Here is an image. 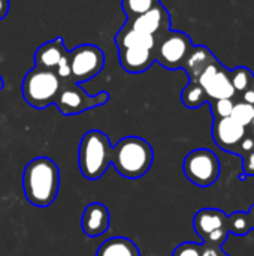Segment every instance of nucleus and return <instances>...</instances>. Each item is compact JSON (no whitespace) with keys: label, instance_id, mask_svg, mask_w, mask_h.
<instances>
[{"label":"nucleus","instance_id":"f8f14e48","mask_svg":"<svg viewBox=\"0 0 254 256\" xmlns=\"http://www.w3.org/2000/svg\"><path fill=\"white\" fill-rule=\"evenodd\" d=\"M111 225L109 210L100 202H91L85 207L81 218V228L87 237L96 238L103 236Z\"/></svg>","mask_w":254,"mask_h":256},{"label":"nucleus","instance_id":"473e14b6","mask_svg":"<svg viewBox=\"0 0 254 256\" xmlns=\"http://www.w3.org/2000/svg\"><path fill=\"white\" fill-rule=\"evenodd\" d=\"M220 256H228V255H226V254H225V252H223V254H222V255H220Z\"/></svg>","mask_w":254,"mask_h":256},{"label":"nucleus","instance_id":"423d86ee","mask_svg":"<svg viewBox=\"0 0 254 256\" xmlns=\"http://www.w3.org/2000/svg\"><path fill=\"white\" fill-rule=\"evenodd\" d=\"M109 100L108 92H100L97 94H88L84 92L79 84L73 80L63 81L61 90L55 99V106L63 116H76L84 111L93 110L96 106H102Z\"/></svg>","mask_w":254,"mask_h":256},{"label":"nucleus","instance_id":"dca6fc26","mask_svg":"<svg viewBox=\"0 0 254 256\" xmlns=\"http://www.w3.org/2000/svg\"><path fill=\"white\" fill-rule=\"evenodd\" d=\"M217 60L214 57V54L204 45H196L193 46V50L190 51L186 63L183 64V69L186 70V74L189 75L190 81H196L199 78V75L214 62Z\"/></svg>","mask_w":254,"mask_h":256},{"label":"nucleus","instance_id":"4be33fe9","mask_svg":"<svg viewBox=\"0 0 254 256\" xmlns=\"http://www.w3.org/2000/svg\"><path fill=\"white\" fill-rule=\"evenodd\" d=\"M156 3H157V0H121V6H123V10L127 16V20L147 12Z\"/></svg>","mask_w":254,"mask_h":256},{"label":"nucleus","instance_id":"4468645a","mask_svg":"<svg viewBox=\"0 0 254 256\" xmlns=\"http://www.w3.org/2000/svg\"><path fill=\"white\" fill-rule=\"evenodd\" d=\"M118 50V62L121 68L129 74H142L148 70L154 58V50L148 48H117Z\"/></svg>","mask_w":254,"mask_h":256},{"label":"nucleus","instance_id":"7ed1b4c3","mask_svg":"<svg viewBox=\"0 0 254 256\" xmlns=\"http://www.w3.org/2000/svg\"><path fill=\"white\" fill-rule=\"evenodd\" d=\"M112 146L109 138L97 129L88 130L79 142L78 164L81 174L88 180L100 178L111 165Z\"/></svg>","mask_w":254,"mask_h":256},{"label":"nucleus","instance_id":"0eeeda50","mask_svg":"<svg viewBox=\"0 0 254 256\" xmlns=\"http://www.w3.org/2000/svg\"><path fill=\"white\" fill-rule=\"evenodd\" d=\"M183 171L195 186L210 188L220 177V160L211 150L196 148L184 158Z\"/></svg>","mask_w":254,"mask_h":256},{"label":"nucleus","instance_id":"9b49d317","mask_svg":"<svg viewBox=\"0 0 254 256\" xmlns=\"http://www.w3.org/2000/svg\"><path fill=\"white\" fill-rule=\"evenodd\" d=\"M126 24L133 30H138L145 34H151L157 39L160 34L171 30V15L166 10V8L160 2H157L147 12L135 18H129Z\"/></svg>","mask_w":254,"mask_h":256},{"label":"nucleus","instance_id":"6ab92c4d","mask_svg":"<svg viewBox=\"0 0 254 256\" xmlns=\"http://www.w3.org/2000/svg\"><path fill=\"white\" fill-rule=\"evenodd\" d=\"M181 100L187 108L195 110V108L202 106L205 102H208V98H207L204 88L196 81H190L181 93Z\"/></svg>","mask_w":254,"mask_h":256},{"label":"nucleus","instance_id":"c756f323","mask_svg":"<svg viewBox=\"0 0 254 256\" xmlns=\"http://www.w3.org/2000/svg\"><path fill=\"white\" fill-rule=\"evenodd\" d=\"M9 12V0H0V20H3Z\"/></svg>","mask_w":254,"mask_h":256},{"label":"nucleus","instance_id":"6e6552de","mask_svg":"<svg viewBox=\"0 0 254 256\" xmlns=\"http://www.w3.org/2000/svg\"><path fill=\"white\" fill-rule=\"evenodd\" d=\"M70 57V78L79 84L91 80L102 72L105 66L103 51L93 44H82L69 51Z\"/></svg>","mask_w":254,"mask_h":256},{"label":"nucleus","instance_id":"9d476101","mask_svg":"<svg viewBox=\"0 0 254 256\" xmlns=\"http://www.w3.org/2000/svg\"><path fill=\"white\" fill-rule=\"evenodd\" d=\"M196 82L204 88L208 100L232 99L235 96V88L231 81V70L226 69L219 60H214L196 80Z\"/></svg>","mask_w":254,"mask_h":256},{"label":"nucleus","instance_id":"a878e982","mask_svg":"<svg viewBox=\"0 0 254 256\" xmlns=\"http://www.w3.org/2000/svg\"><path fill=\"white\" fill-rule=\"evenodd\" d=\"M244 171L247 176H254V150L247 153L244 159Z\"/></svg>","mask_w":254,"mask_h":256},{"label":"nucleus","instance_id":"2eb2a0df","mask_svg":"<svg viewBox=\"0 0 254 256\" xmlns=\"http://www.w3.org/2000/svg\"><path fill=\"white\" fill-rule=\"evenodd\" d=\"M67 52L69 51L66 50L64 40L61 38H55L52 40H48V42L42 44L36 50V52H34V66L42 68V69L55 70L60 60Z\"/></svg>","mask_w":254,"mask_h":256},{"label":"nucleus","instance_id":"1a4fd4ad","mask_svg":"<svg viewBox=\"0 0 254 256\" xmlns=\"http://www.w3.org/2000/svg\"><path fill=\"white\" fill-rule=\"evenodd\" d=\"M193 228L205 246L220 248L229 237L228 214L217 208H202L195 214Z\"/></svg>","mask_w":254,"mask_h":256},{"label":"nucleus","instance_id":"f3484780","mask_svg":"<svg viewBox=\"0 0 254 256\" xmlns=\"http://www.w3.org/2000/svg\"><path fill=\"white\" fill-rule=\"evenodd\" d=\"M115 45L117 48H148L154 50L156 46V38L151 34L141 33L138 30H133L127 24H124L118 33L115 34Z\"/></svg>","mask_w":254,"mask_h":256},{"label":"nucleus","instance_id":"393cba45","mask_svg":"<svg viewBox=\"0 0 254 256\" xmlns=\"http://www.w3.org/2000/svg\"><path fill=\"white\" fill-rule=\"evenodd\" d=\"M172 256H202V244L193 242L181 243L180 246L175 248Z\"/></svg>","mask_w":254,"mask_h":256},{"label":"nucleus","instance_id":"c85d7f7f","mask_svg":"<svg viewBox=\"0 0 254 256\" xmlns=\"http://www.w3.org/2000/svg\"><path fill=\"white\" fill-rule=\"evenodd\" d=\"M243 99H244V102L246 104H249V105H254V88H249V90H246L244 93H243Z\"/></svg>","mask_w":254,"mask_h":256},{"label":"nucleus","instance_id":"39448f33","mask_svg":"<svg viewBox=\"0 0 254 256\" xmlns=\"http://www.w3.org/2000/svg\"><path fill=\"white\" fill-rule=\"evenodd\" d=\"M193 46L192 39L186 33L168 30L156 39L154 58L163 68L175 70L183 68Z\"/></svg>","mask_w":254,"mask_h":256},{"label":"nucleus","instance_id":"2f4dec72","mask_svg":"<svg viewBox=\"0 0 254 256\" xmlns=\"http://www.w3.org/2000/svg\"><path fill=\"white\" fill-rule=\"evenodd\" d=\"M3 86H4V82H3V78H1V75H0V90L3 88Z\"/></svg>","mask_w":254,"mask_h":256},{"label":"nucleus","instance_id":"7c9ffc66","mask_svg":"<svg viewBox=\"0 0 254 256\" xmlns=\"http://www.w3.org/2000/svg\"><path fill=\"white\" fill-rule=\"evenodd\" d=\"M249 218H250V222H252V230H254V204L252 206L250 212H249Z\"/></svg>","mask_w":254,"mask_h":256},{"label":"nucleus","instance_id":"a211bd4d","mask_svg":"<svg viewBox=\"0 0 254 256\" xmlns=\"http://www.w3.org/2000/svg\"><path fill=\"white\" fill-rule=\"evenodd\" d=\"M96 256H141V252L135 242L126 237H114L109 240H105Z\"/></svg>","mask_w":254,"mask_h":256},{"label":"nucleus","instance_id":"ddd939ff","mask_svg":"<svg viewBox=\"0 0 254 256\" xmlns=\"http://www.w3.org/2000/svg\"><path fill=\"white\" fill-rule=\"evenodd\" d=\"M213 136L216 144L226 152H234L237 146L243 141L246 136V128L237 123L234 118H219L214 120L213 126Z\"/></svg>","mask_w":254,"mask_h":256},{"label":"nucleus","instance_id":"20e7f679","mask_svg":"<svg viewBox=\"0 0 254 256\" xmlns=\"http://www.w3.org/2000/svg\"><path fill=\"white\" fill-rule=\"evenodd\" d=\"M61 86L63 81L57 76L54 70L34 66L22 78L21 93L24 100L30 106L36 110H43L55 104Z\"/></svg>","mask_w":254,"mask_h":256},{"label":"nucleus","instance_id":"5701e85b","mask_svg":"<svg viewBox=\"0 0 254 256\" xmlns=\"http://www.w3.org/2000/svg\"><path fill=\"white\" fill-rule=\"evenodd\" d=\"M231 118H234L241 126L247 128L249 124H252L254 118V105H249L246 102L235 104L232 114H231Z\"/></svg>","mask_w":254,"mask_h":256},{"label":"nucleus","instance_id":"f257e3e1","mask_svg":"<svg viewBox=\"0 0 254 256\" xmlns=\"http://www.w3.org/2000/svg\"><path fill=\"white\" fill-rule=\"evenodd\" d=\"M60 189V170L57 164L45 156L31 159L22 171V192L34 207L51 206Z\"/></svg>","mask_w":254,"mask_h":256},{"label":"nucleus","instance_id":"aec40b11","mask_svg":"<svg viewBox=\"0 0 254 256\" xmlns=\"http://www.w3.org/2000/svg\"><path fill=\"white\" fill-rule=\"evenodd\" d=\"M228 226L229 232L235 236H247L252 231V222L249 218V213L237 212L231 216H228Z\"/></svg>","mask_w":254,"mask_h":256},{"label":"nucleus","instance_id":"b1692460","mask_svg":"<svg viewBox=\"0 0 254 256\" xmlns=\"http://www.w3.org/2000/svg\"><path fill=\"white\" fill-rule=\"evenodd\" d=\"M234 100L232 99H219V100H211V111L214 116V120L219 118H226L231 117L232 110H234Z\"/></svg>","mask_w":254,"mask_h":256},{"label":"nucleus","instance_id":"bb28decb","mask_svg":"<svg viewBox=\"0 0 254 256\" xmlns=\"http://www.w3.org/2000/svg\"><path fill=\"white\" fill-rule=\"evenodd\" d=\"M240 148L243 153H250L254 150V140L250 136H244L243 141L240 142Z\"/></svg>","mask_w":254,"mask_h":256},{"label":"nucleus","instance_id":"c9c22d12","mask_svg":"<svg viewBox=\"0 0 254 256\" xmlns=\"http://www.w3.org/2000/svg\"><path fill=\"white\" fill-rule=\"evenodd\" d=\"M157 2H160V0H157Z\"/></svg>","mask_w":254,"mask_h":256},{"label":"nucleus","instance_id":"f03ea898","mask_svg":"<svg viewBox=\"0 0 254 256\" xmlns=\"http://www.w3.org/2000/svg\"><path fill=\"white\" fill-rule=\"evenodd\" d=\"M154 160V152L148 141L139 136H124L112 147L111 165L129 180L144 177Z\"/></svg>","mask_w":254,"mask_h":256},{"label":"nucleus","instance_id":"cd10ccee","mask_svg":"<svg viewBox=\"0 0 254 256\" xmlns=\"http://www.w3.org/2000/svg\"><path fill=\"white\" fill-rule=\"evenodd\" d=\"M223 254L220 248H213V246H205L202 244V256H220Z\"/></svg>","mask_w":254,"mask_h":256},{"label":"nucleus","instance_id":"f704fd0d","mask_svg":"<svg viewBox=\"0 0 254 256\" xmlns=\"http://www.w3.org/2000/svg\"><path fill=\"white\" fill-rule=\"evenodd\" d=\"M252 124H253V126H254V118H253V122H252Z\"/></svg>","mask_w":254,"mask_h":256},{"label":"nucleus","instance_id":"72a5a7b5","mask_svg":"<svg viewBox=\"0 0 254 256\" xmlns=\"http://www.w3.org/2000/svg\"><path fill=\"white\" fill-rule=\"evenodd\" d=\"M252 88H254V80H253V84H252Z\"/></svg>","mask_w":254,"mask_h":256},{"label":"nucleus","instance_id":"412c9836","mask_svg":"<svg viewBox=\"0 0 254 256\" xmlns=\"http://www.w3.org/2000/svg\"><path fill=\"white\" fill-rule=\"evenodd\" d=\"M253 74L249 68H237L234 70H231V81H232V86L235 88V92H240V93H244L246 90H249L253 84Z\"/></svg>","mask_w":254,"mask_h":256}]
</instances>
